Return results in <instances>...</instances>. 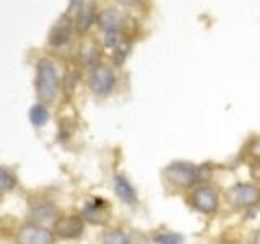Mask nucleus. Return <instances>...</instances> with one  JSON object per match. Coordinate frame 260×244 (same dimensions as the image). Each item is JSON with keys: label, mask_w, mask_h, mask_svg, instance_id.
<instances>
[{"label": "nucleus", "mask_w": 260, "mask_h": 244, "mask_svg": "<svg viewBox=\"0 0 260 244\" xmlns=\"http://www.w3.org/2000/svg\"><path fill=\"white\" fill-rule=\"evenodd\" d=\"M162 181L176 191H192L207 179V168L190 161H173L161 171Z\"/></svg>", "instance_id": "1"}, {"label": "nucleus", "mask_w": 260, "mask_h": 244, "mask_svg": "<svg viewBox=\"0 0 260 244\" xmlns=\"http://www.w3.org/2000/svg\"><path fill=\"white\" fill-rule=\"evenodd\" d=\"M60 88V77L52 60L43 59L36 67V93L39 101L49 104L55 100Z\"/></svg>", "instance_id": "2"}, {"label": "nucleus", "mask_w": 260, "mask_h": 244, "mask_svg": "<svg viewBox=\"0 0 260 244\" xmlns=\"http://www.w3.org/2000/svg\"><path fill=\"white\" fill-rule=\"evenodd\" d=\"M226 203L233 210H250L260 205V184L239 181L230 186L224 192Z\"/></svg>", "instance_id": "3"}, {"label": "nucleus", "mask_w": 260, "mask_h": 244, "mask_svg": "<svg viewBox=\"0 0 260 244\" xmlns=\"http://www.w3.org/2000/svg\"><path fill=\"white\" fill-rule=\"evenodd\" d=\"M187 202H189L190 208H193L197 214L205 217H213L218 214L219 207H221V195H219V191L213 184L203 182L199 184L197 187H193L189 192Z\"/></svg>", "instance_id": "4"}, {"label": "nucleus", "mask_w": 260, "mask_h": 244, "mask_svg": "<svg viewBox=\"0 0 260 244\" xmlns=\"http://www.w3.org/2000/svg\"><path fill=\"white\" fill-rule=\"evenodd\" d=\"M116 83H117V78H116V73L111 67L108 65H96L93 67L91 73H89V89H91V93L96 95V96H109L114 88H116Z\"/></svg>", "instance_id": "5"}, {"label": "nucleus", "mask_w": 260, "mask_h": 244, "mask_svg": "<svg viewBox=\"0 0 260 244\" xmlns=\"http://www.w3.org/2000/svg\"><path fill=\"white\" fill-rule=\"evenodd\" d=\"M15 241L16 244H54L55 234L39 223H24L16 231Z\"/></svg>", "instance_id": "6"}, {"label": "nucleus", "mask_w": 260, "mask_h": 244, "mask_svg": "<svg viewBox=\"0 0 260 244\" xmlns=\"http://www.w3.org/2000/svg\"><path fill=\"white\" fill-rule=\"evenodd\" d=\"M52 231L60 239H78L85 231V220L81 215H62L55 218Z\"/></svg>", "instance_id": "7"}, {"label": "nucleus", "mask_w": 260, "mask_h": 244, "mask_svg": "<svg viewBox=\"0 0 260 244\" xmlns=\"http://www.w3.org/2000/svg\"><path fill=\"white\" fill-rule=\"evenodd\" d=\"M80 215L83 217L85 222L91 225H104L111 218V203L106 199L93 197L88 202H85L83 210H81Z\"/></svg>", "instance_id": "8"}, {"label": "nucleus", "mask_w": 260, "mask_h": 244, "mask_svg": "<svg viewBox=\"0 0 260 244\" xmlns=\"http://www.w3.org/2000/svg\"><path fill=\"white\" fill-rule=\"evenodd\" d=\"M112 189H114V194L117 195V199L122 203H125L127 207H137L138 205V192L127 176L120 174V173L114 174Z\"/></svg>", "instance_id": "9"}, {"label": "nucleus", "mask_w": 260, "mask_h": 244, "mask_svg": "<svg viewBox=\"0 0 260 244\" xmlns=\"http://www.w3.org/2000/svg\"><path fill=\"white\" fill-rule=\"evenodd\" d=\"M70 36H72V20H70V16L63 15L62 18L55 23V26L52 28L49 43L55 47H60L69 43Z\"/></svg>", "instance_id": "10"}, {"label": "nucleus", "mask_w": 260, "mask_h": 244, "mask_svg": "<svg viewBox=\"0 0 260 244\" xmlns=\"http://www.w3.org/2000/svg\"><path fill=\"white\" fill-rule=\"evenodd\" d=\"M98 24L100 28L108 33V31H120L122 24H124V16L116 8H106V10L98 16Z\"/></svg>", "instance_id": "11"}, {"label": "nucleus", "mask_w": 260, "mask_h": 244, "mask_svg": "<svg viewBox=\"0 0 260 244\" xmlns=\"http://www.w3.org/2000/svg\"><path fill=\"white\" fill-rule=\"evenodd\" d=\"M151 241H153V244H184L185 236L179 231L161 228V230H156L153 233Z\"/></svg>", "instance_id": "12"}, {"label": "nucleus", "mask_w": 260, "mask_h": 244, "mask_svg": "<svg viewBox=\"0 0 260 244\" xmlns=\"http://www.w3.org/2000/svg\"><path fill=\"white\" fill-rule=\"evenodd\" d=\"M93 21H94V4L81 5L77 15V29L80 33H85L89 29Z\"/></svg>", "instance_id": "13"}, {"label": "nucleus", "mask_w": 260, "mask_h": 244, "mask_svg": "<svg viewBox=\"0 0 260 244\" xmlns=\"http://www.w3.org/2000/svg\"><path fill=\"white\" fill-rule=\"evenodd\" d=\"M101 244H132V241H130V236L124 230L112 228V230H108L103 234Z\"/></svg>", "instance_id": "14"}, {"label": "nucleus", "mask_w": 260, "mask_h": 244, "mask_svg": "<svg viewBox=\"0 0 260 244\" xmlns=\"http://www.w3.org/2000/svg\"><path fill=\"white\" fill-rule=\"evenodd\" d=\"M29 120L32 126L36 127H43L46 122L49 120V111L46 108V104L38 103L29 109Z\"/></svg>", "instance_id": "15"}, {"label": "nucleus", "mask_w": 260, "mask_h": 244, "mask_svg": "<svg viewBox=\"0 0 260 244\" xmlns=\"http://www.w3.org/2000/svg\"><path fill=\"white\" fill-rule=\"evenodd\" d=\"M80 59L83 64L86 65H100V64H96L98 60H100V51H98V47L94 43H88L85 44L83 47H81V51H80Z\"/></svg>", "instance_id": "16"}, {"label": "nucleus", "mask_w": 260, "mask_h": 244, "mask_svg": "<svg viewBox=\"0 0 260 244\" xmlns=\"http://www.w3.org/2000/svg\"><path fill=\"white\" fill-rule=\"evenodd\" d=\"M16 186V179L12 173H8L7 169L0 168V194H5L8 191H12Z\"/></svg>", "instance_id": "17"}, {"label": "nucleus", "mask_w": 260, "mask_h": 244, "mask_svg": "<svg viewBox=\"0 0 260 244\" xmlns=\"http://www.w3.org/2000/svg\"><path fill=\"white\" fill-rule=\"evenodd\" d=\"M54 214H55V207H54V203H51V202L41 203V205L35 207V210H32V217L38 218V220L51 218Z\"/></svg>", "instance_id": "18"}, {"label": "nucleus", "mask_w": 260, "mask_h": 244, "mask_svg": "<svg viewBox=\"0 0 260 244\" xmlns=\"http://www.w3.org/2000/svg\"><path fill=\"white\" fill-rule=\"evenodd\" d=\"M120 44V31H108L104 33V46L116 49Z\"/></svg>", "instance_id": "19"}, {"label": "nucleus", "mask_w": 260, "mask_h": 244, "mask_svg": "<svg viewBox=\"0 0 260 244\" xmlns=\"http://www.w3.org/2000/svg\"><path fill=\"white\" fill-rule=\"evenodd\" d=\"M249 155L254 158V161H260V137L252 138L249 142Z\"/></svg>", "instance_id": "20"}, {"label": "nucleus", "mask_w": 260, "mask_h": 244, "mask_svg": "<svg viewBox=\"0 0 260 244\" xmlns=\"http://www.w3.org/2000/svg\"><path fill=\"white\" fill-rule=\"evenodd\" d=\"M249 171H250V177L254 179V182L260 184V161H254V163H252Z\"/></svg>", "instance_id": "21"}, {"label": "nucleus", "mask_w": 260, "mask_h": 244, "mask_svg": "<svg viewBox=\"0 0 260 244\" xmlns=\"http://www.w3.org/2000/svg\"><path fill=\"white\" fill-rule=\"evenodd\" d=\"M117 2L124 7H134L137 4H140V0H117Z\"/></svg>", "instance_id": "22"}, {"label": "nucleus", "mask_w": 260, "mask_h": 244, "mask_svg": "<svg viewBox=\"0 0 260 244\" xmlns=\"http://www.w3.org/2000/svg\"><path fill=\"white\" fill-rule=\"evenodd\" d=\"M250 244H260V228H258V230H255L254 234H252V242Z\"/></svg>", "instance_id": "23"}]
</instances>
